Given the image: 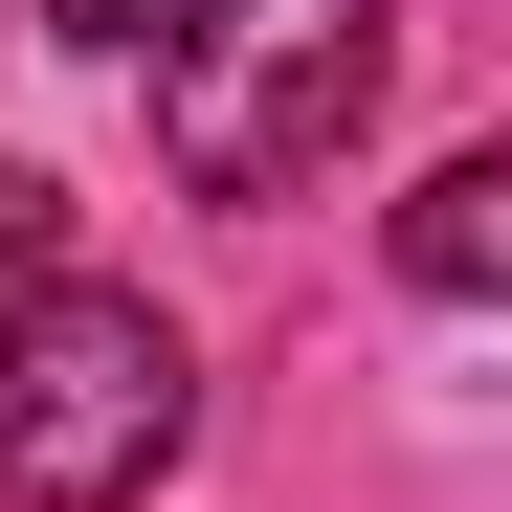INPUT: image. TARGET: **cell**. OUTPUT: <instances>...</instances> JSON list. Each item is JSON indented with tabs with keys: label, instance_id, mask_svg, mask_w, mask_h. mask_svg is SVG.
<instances>
[{
	"label": "cell",
	"instance_id": "6da1fadb",
	"mask_svg": "<svg viewBox=\"0 0 512 512\" xmlns=\"http://www.w3.org/2000/svg\"><path fill=\"white\" fill-rule=\"evenodd\" d=\"M379 67H401L379 0H179L156 23V156L201 201H312L379 134Z\"/></svg>",
	"mask_w": 512,
	"mask_h": 512
},
{
	"label": "cell",
	"instance_id": "7a4b0ae2",
	"mask_svg": "<svg viewBox=\"0 0 512 512\" xmlns=\"http://www.w3.org/2000/svg\"><path fill=\"white\" fill-rule=\"evenodd\" d=\"M179 423H201V334L156 290L45 268L23 312H0V512H134L156 468H179Z\"/></svg>",
	"mask_w": 512,
	"mask_h": 512
},
{
	"label": "cell",
	"instance_id": "3957f363",
	"mask_svg": "<svg viewBox=\"0 0 512 512\" xmlns=\"http://www.w3.org/2000/svg\"><path fill=\"white\" fill-rule=\"evenodd\" d=\"M401 290L423 312H490L512 290V156H446V179L401 201Z\"/></svg>",
	"mask_w": 512,
	"mask_h": 512
},
{
	"label": "cell",
	"instance_id": "277c9868",
	"mask_svg": "<svg viewBox=\"0 0 512 512\" xmlns=\"http://www.w3.org/2000/svg\"><path fill=\"white\" fill-rule=\"evenodd\" d=\"M45 268H67V201H45V179H23V156H0V312H23V290H45Z\"/></svg>",
	"mask_w": 512,
	"mask_h": 512
},
{
	"label": "cell",
	"instance_id": "5b68a950",
	"mask_svg": "<svg viewBox=\"0 0 512 512\" xmlns=\"http://www.w3.org/2000/svg\"><path fill=\"white\" fill-rule=\"evenodd\" d=\"M179 0H45V45H156Z\"/></svg>",
	"mask_w": 512,
	"mask_h": 512
}]
</instances>
